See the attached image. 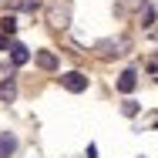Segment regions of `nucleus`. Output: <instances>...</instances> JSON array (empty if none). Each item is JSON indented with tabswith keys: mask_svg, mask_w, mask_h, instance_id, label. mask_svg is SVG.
I'll return each mask as SVG.
<instances>
[{
	"mask_svg": "<svg viewBox=\"0 0 158 158\" xmlns=\"http://www.w3.org/2000/svg\"><path fill=\"white\" fill-rule=\"evenodd\" d=\"M71 0H54L51 7H47V24L51 27H57V31H67L71 27Z\"/></svg>",
	"mask_w": 158,
	"mask_h": 158,
	"instance_id": "1",
	"label": "nucleus"
},
{
	"mask_svg": "<svg viewBox=\"0 0 158 158\" xmlns=\"http://www.w3.org/2000/svg\"><path fill=\"white\" fill-rule=\"evenodd\" d=\"M128 47H131L128 37H114V40H101V44H98V54H101V57H118V54H125Z\"/></svg>",
	"mask_w": 158,
	"mask_h": 158,
	"instance_id": "2",
	"label": "nucleus"
},
{
	"mask_svg": "<svg viewBox=\"0 0 158 158\" xmlns=\"http://www.w3.org/2000/svg\"><path fill=\"white\" fill-rule=\"evenodd\" d=\"M61 84L71 91V94H81V91H88V77H84L81 71H67V74H61Z\"/></svg>",
	"mask_w": 158,
	"mask_h": 158,
	"instance_id": "3",
	"label": "nucleus"
},
{
	"mask_svg": "<svg viewBox=\"0 0 158 158\" xmlns=\"http://www.w3.org/2000/svg\"><path fill=\"white\" fill-rule=\"evenodd\" d=\"M10 61H14V67H20V64L31 61V51H27L20 40H10Z\"/></svg>",
	"mask_w": 158,
	"mask_h": 158,
	"instance_id": "4",
	"label": "nucleus"
},
{
	"mask_svg": "<svg viewBox=\"0 0 158 158\" xmlns=\"http://www.w3.org/2000/svg\"><path fill=\"white\" fill-rule=\"evenodd\" d=\"M34 61H37L40 71H54V67H57V54H54V51H37Z\"/></svg>",
	"mask_w": 158,
	"mask_h": 158,
	"instance_id": "5",
	"label": "nucleus"
},
{
	"mask_svg": "<svg viewBox=\"0 0 158 158\" xmlns=\"http://www.w3.org/2000/svg\"><path fill=\"white\" fill-rule=\"evenodd\" d=\"M135 88H138V74H135V71H121V77H118V91H121V94H131Z\"/></svg>",
	"mask_w": 158,
	"mask_h": 158,
	"instance_id": "6",
	"label": "nucleus"
},
{
	"mask_svg": "<svg viewBox=\"0 0 158 158\" xmlns=\"http://www.w3.org/2000/svg\"><path fill=\"white\" fill-rule=\"evenodd\" d=\"M14 152H17V135L3 131V135H0V158H10Z\"/></svg>",
	"mask_w": 158,
	"mask_h": 158,
	"instance_id": "7",
	"label": "nucleus"
},
{
	"mask_svg": "<svg viewBox=\"0 0 158 158\" xmlns=\"http://www.w3.org/2000/svg\"><path fill=\"white\" fill-rule=\"evenodd\" d=\"M0 27H3V37H14V34H17V17L7 14V17L0 20Z\"/></svg>",
	"mask_w": 158,
	"mask_h": 158,
	"instance_id": "8",
	"label": "nucleus"
},
{
	"mask_svg": "<svg viewBox=\"0 0 158 158\" xmlns=\"http://www.w3.org/2000/svg\"><path fill=\"white\" fill-rule=\"evenodd\" d=\"M141 24H145V27H152V24H155V10H152L148 3H145V10H141Z\"/></svg>",
	"mask_w": 158,
	"mask_h": 158,
	"instance_id": "9",
	"label": "nucleus"
},
{
	"mask_svg": "<svg viewBox=\"0 0 158 158\" xmlns=\"http://www.w3.org/2000/svg\"><path fill=\"white\" fill-rule=\"evenodd\" d=\"M14 7H17V10H37V0H17Z\"/></svg>",
	"mask_w": 158,
	"mask_h": 158,
	"instance_id": "10",
	"label": "nucleus"
},
{
	"mask_svg": "<svg viewBox=\"0 0 158 158\" xmlns=\"http://www.w3.org/2000/svg\"><path fill=\"white\" fill-rule=\"evenodd\" d=\"M121 111H125L128 118H135V114H138V104H135V101H125V104H121Z\"/></svg>",
	"mask_w": 158,
	"mask_h": 158,
	"instance_id": "11",
	"label": "nucleus"
},
{
	"mask_svg": "<svg viewBox=\"0 0 158 158\" xmlns=\"http://www.w3.org/2000/svg\"><path fill=\"white\" fill-rule=\"evenodd\" d=\"M14 94H17L14 84H0V98H14Z\"/></svg>",
	"mask_w": 158,
	"mask_h": 158,
	"instance_id": "12",
	"label": "nucleus"
},
{
	"mask_svg": "<svg viewBox=\"0 0 158 158\" xmlns=\"http://www.w3.org/2000/svg\"><path fill=\"white\" fill-rule=\"evenodd\" d=\"M3 47L10 51V37H3V34H0V51H3Z\"/></svg>",
	"mask_w": 158,
	"mask_h": 158,
	"instance_id": "13",
	"label": "nucleus"
},
{
	"mask_svg": "<svg viewBox=\"0 0 158 158\" xmlns=\"http://www.w3.org/2000/svg\"><path fill=\"white\" fill-rule=\"evenodd\" d=\"M138 158H145V155H138Z\"/></svg>",
	"mask_w": 158,
	"mask_h": 158,
	"instance_id": "14",
	"label": "nucleus"
}]
</instances>
